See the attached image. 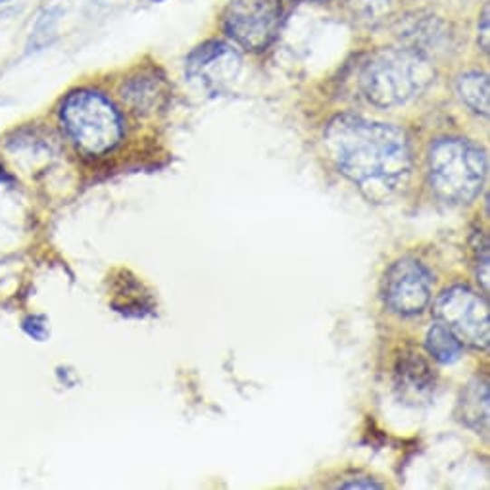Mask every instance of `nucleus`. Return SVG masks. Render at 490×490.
I'll return each mask as SVG.
<instances>
[{"label": "nucleus", "instance_id": "ddd939ff", "mask_svg": "<svg viewBox=\"0 0 490 490\" xmlns=\"http://www.w3.org/2000/svg\"><path fill=\"white\" fill-rule=\"evenodd\" d=\"M425 346L433 360L440 363H456L462 358L464 344L457 341L445 325L437 322L429 331H427Z\"/></svg>", "mask_w": 490, "mask_h": 490}, {"label": "nucleus", "instance_id": "0eeeda50", "mask_svg": "<svg viewBox=\"0 0 490 490\" xmlns=\"http://www.w3.org/2000/svg\"><path fill=\"white\" fill-rule=\"evenodd\" d=\"M433 277L427 267L414 258L394 262L383 279L385 304L399 315L421 313L431 303Z\"/></svg>", "mask_w": 490, "mask_h": 490}, {"label": "nucleus", "instance_id": "20e7f679", "mask_svg": "<svg viewBox=\"0 0 490 490\" xmlns=\"http://www.w3.org/2000/svg\"><path fill=\"white\" fill-rule=\"evenodd\" d=\"M429 183L450 204H469L486 178L485 152L466 139H438L429 149Z\"/></svg>", "mask_w": 490, "mask_h": 490}, {"label": "nucleus", "instance_id": "4468645a", "mask_svg": "<svg viewBox=\"0 0 490 490\" xmlns=\"http://www.w3.org/2000/svg\"><path fill=\"white\" fill-rule=\"evenodd\" d=\"M56 22H58V12L56 10H44V14L39 18L35 29H34V35H31V43H34V46H37V49H41V46H44L46 43H49L51 35H54V27H56Z\"/></svg>", "mask_w": 490, "mask_h": 490}, {"label": "nucleus", "instance_id": "f3484780", "mask_svg": "<svg viewBox=\"0 0 490 490\" xmlns=\"http://www.w3.org/2000/svg\"><path fill=\"white\" fill-rule=\"evenodd\" d=\"M479 46L488 53V46H490V35H488V8L485 10V14L481 15V22H479Z\"/></svg>", "mask_w": 490, "mask_h": 490}, {"label": "nucleus", "instance_id": "1a4fd4ad", "mask_svg": "<svg viewBox=\"0 0 490 490\" xmlns=\"http://www.w3.org/2000/svg\"><path fill=\"white\" fill-rule=\"evenodd\" d=\"M394 389L408 404H429L437 389L435 370L419 352L404 351L394 366Z\"/></svg>", "mask_w": 490, "mask_h": 490}, {"label": "nucleus", "instance_id": "7ed1b4c3", "mask_svg": "<svg viewBox=\"0 0 490 490\" xmlns=\"http://www.w3.org/2000/svg\"><path fill=\"white\" fill-rule=\"evenodd\" d=\"M60 123L73 145L89 156L114 150L123 137V120L116 106L91 89L68 94L60 106Z\"/></svg>", "mask_w": 490, "mask_h": 490}, {"label": "nucleus", "instance_id": "2eb2a0df", "mask_svg": "<svg viewBox=\"0 0 490 490\" xmlns=\"http://www.w3.org/2000/svg\"><path fill=\"white\" fill-rule=\"evenodd\" d=\"M22 327H24V331L31 339H35L39 342L46 341V337L51 335L49 322H46L44 315H27V318L24 320V323H22Z\"/></svg>", "mask_w": 490, "mask_h": 490}, {"label": "nucleus", "instance_id": "39448f33", "mask_svg": "<svg viewBox=\"0 0 490 490\" xmlns=\"http://www.w3.org/2000/svg\"><path fill=\"white\" fill-rule=\"evenodd\" d=\"M435 318L469 349L485 351L490 342L486 300L464 284L447 289L435 304Z\"/></svg>", "mask_w": 490, "mask_h": 490}, {"label": "nucleus", "instance_id": "aec40b11", "mask_svg": "<svg viewBox=\"0 0 490 490\" xmlns=\"http://www.w3.org/2000/svg\"><path fill=\"white\" fill-rule=\"evenodd\" d=\"M3 3H8V0H0V5H3Z\"/></svg>", "mask_w": 490, "mask_h": 490}, {"label": "nucleus", "instance_id": "dca6fc26", "mask_svg": "<svg viewBox=\"0 0 490 490\" xmlns=\"http://www.w3.org/2000/svg\"><path fill=\"white\" fill-rule=\"evenodd\" d=\"M477 277L483 283L485 293H488V246H481L477 250Z\"/></svg>", "mask_w": 490, "mask_h": 490}, {"label": "nucleus", "instance_id": "9b49d317", "mask_svg": "<svg viewBox=\"0 0 490 490\" xmlns=\"http://www.w3.org/2000/svg\"><path fill=\"white\" fill-rule=\"evenodd\" d=\"M457 416L469 429L477 433L488 431V383L483 379L473 381L462 390L460 402H457Z\"/></svg>", "mask_w": 490, "mask_h": 490}, {"label": "nucleus", "instance_id": "423d86ee", "mask_svg": "<svg viewBox=\"0 0 490 490\" xmlns=\"http://www.w3.org/2000/svg\"><path fill=\"white\" fill-rule=\"evenodd\" d=\"M281 20V0H231L224 12V29L245 51L262 53L277 39Z\"/></svg>", "mask_w": 490, "mask_h": 490}, {"label": "nucleus", "instance_id": "a211bd4d", "mask_svg": "<svg viewBox=\"0 0 490 490\" xmlns=\"http://www.w3.org/2000/svg\"><path fill=\"white\" fill-rule=\"evenodd\" d=\"M341 488H383L381 483H375L370 477H356L352 481L341 483Z\"/></svg>", "mask_w": 490, "mask_h": 490}, {"label": "nucleus", "instance_id": "f03ea898", "mask_svg": "<svg viewBox=\"0 0 490 490\" xmlns=\"http://www.w3.org/2000/svg\"><path fill=\"white\" fill-rule=\"evenodd\" d=\"M433 82V62L412 46L377 51L360 72L363 97L381 108L408 104L429 89Z\"/></svg>", "mask_w": 490, "mask_h": 490}, {"label": "nucleus", "instance_id": "f8f14e48", "mask_svg": "<svg viewBox=\"0 0 490 490\" xmlns=\"http://www.w3.org/2000/svg\"><path fill=\"white\" fill-rule=\"evenodd\" d=\"M456 91L460 94L464 104H467L473 112L488 116L490 112V87L488 75L481 72H467L457 77Z\"/></svg>", "mask_w": 490, "mask_h": 490}, {"label": "nucleus", "instance_id": "f257e3e1", "mask_svg": "<svg viewBox=\"0 0 490 490\" xmlns=\"http://www.w3.org/2000/svg\"><path fill=\"white\" fill-rule=\"evenodd\" d=\"M323 142L337 169L373 202L397 193L412 171L408 137L389 123L339 116L327 125Z\"/></svg>", "mask_w": 490, "mask_h": 490}, {"label": "nucleus", "instance_id": "6ab92c4d", "mask_svg": "<svg viewBox=\"0 0 490 490\" xmlns=\"http://www.w3.org/2000/svg\"><path fill=\"white\" fill-rule=\"evenodd\" d=\"M304 3H325V0H304Z\"/></svg>", "mask_w": 490, "mask_h": 490}, {"label": "nucleus", "instance_id": "9d476101", "mask_svg": "<svg viewBox=\"0 0 490 490\" xmlns=\"http://www.w3.org/2000/svg\"><path fill=\"white\" fill-rule=\"evenodd\" d=\"M120 94L121 101L131 108V112L137 116H149L166 106L171 91L160 72L142 70L125 79Z\"/></svg>", "mask_w": 490, "mask_h": 490}, {"label": "nucleus", "instance_id": "6e6552de", "mask_svg": "<svg viewBox=\"0 0 490 490\" xmlns=\"http://www.w3.org/2000/svg\"><path fill=\"white\" fill-rule=\"evenodd\" d=\"M243 60L231 44L208 41L188 54L185 73L188 82L210 94L227 91L241 73Z\"/></svg>", "mask_w": 490, "mask_h": 490}]
</instances>
